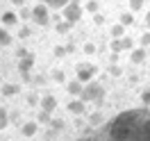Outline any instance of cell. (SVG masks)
Returning <instances> with one entry per match:
<instances>
[{
	"mask_svg": "<svg viewBox=\"0 0 150 141\" xmlns=\"http://www.w3.org/2000/svg\"><path fill=\"white\" fill-rule=\"evenodd\" d=\"M37 132H39V123L28 121V123H23V128H21V137H23V139H32Z\"/></svg>",
	"mask_w": 150,
	"mask_h": 141,
	"instance_id": "8",
	"label": "cell"
},
{
	"mask_svg": "<svg viewBox=\"0 0 150 141\" xmlns=\"http://www.w3.org/2000/svg\"><path fill=\"white\" fill-rule=\"evenodd\" d=\"M77 141H91V139H89V137H82V139H77Z\"/></svg>",
	"mask_w": 150,
	"mask_h": 141,
	"instance_id": "43",
	"label": "cell"
},
{
	"mask_svg": "<svg viewBox=\"0 0 150 141\" xmlns=\"http://www.w3.org/2000/svg\"><path fill=\"white\" fill-rule=\"evenodd\" d=\"M62 14H64V21H68L71 25H75L77 21L82 18V14H84V9H82V5H80V0H71L68 5H66L64 9H62Z\"/></svg>",
	"mask_w": 150,
	"mask_h": 141,
	"instance_id": "2",
	"label": "cell"
},
{
	"mask_svg": "<svg viewBox=\"0 0 150 141\" xmlns=\"http://www.w3.org/2000/svg\"><path fill=\"white\" fill-rule=\"evenodd\" d=\"M75 52V43H68V46H66V55H73Z\"/></svg>",
	"mask_w": 150,
	"mask_h": 141,
	"instance_id": "38",
	"label": "cell"
},
{
	"mask_svg": "<svg viewBox=\"0 0 150 141\" xmlns=\"http://www.w3.org/2000/svg\"><path fill=\"white\" fill-rule=\"evenodd\" d=\"M121 48L123 50H132V48H134V41H132L130 37H121Z\"/></svg>",
	"mask_w": 150,
	"mask_h": 141,
	"instance_id": "23",
	"label": "cell"
},
{
	"mask_svg": "<svg viewBox=\"0 0 150 141\" xmlns=\"http://www.w3.org/2000/svg\"><path fill=\"white\" fill-rule=\"evenodd\" d=\"M50 118H52V114L46 112V109H41L39 116H37V123H39V125H46V123H50Z\"/></svg>",
	"mask_w": 150,
	"mask_h": 141,
	"instance_id": "20",
	"label": "cell"
},
{
	"mask_svg": "<svg viewBox=\"0 0 150 141\" xmlns=\"http://www.w3.org/2000/svg\"><path fill=\"white\" fill-rule=\"evenodd\" d=\"M86 11L98 14V11H100V2H98V0H89V2H86Z\"/></svg>",
	"mask_w": 150,
	"mask_h": 141,
	"instance_id": "21",
	"label": "cell"
},
{
	"mask_svg": "<svg viewBox=\"0 0 150 141\" xmlns=\"http://www.w3.org/2000/svg\"><path fill=\"white\" fill-rule=\"evenodd\" d=\"M55 57H66V46H55Z\"/></svg>",
	"mask_w": 150,
	"mask_h": 141,
	"instance_id": "31",
	"label": "cell"
},
{
	"mask_svg": "<svg viewBox=\"0 0 150 141\" xmlns=\"http://www.w3.org/2000/svg\"><path fill=\"white\" fill-rule=\"evenodd\" d=\"M7 125H9V114H7V109H5V107H0V132L5 130Z\"/></svg>",
	"mask_w": 150,
	"mask_h": 141,
	"instance_id": "19",
	"label": "cell"
},
{
	"mask_svg": "<svg viewBox=\"0 0 150 141\" xmlns=\"http://www.w3.org/2000/svg\"><path fill=\"white\" fill-rule=\"evenodd\" d=\"M18 23V14L14 11H2V28H11Z\"/></svg>",
	"mask_w": 150,
	"mask_h": 141,
	"instance_id": "12",
	"label": "cell"
},
{
	"mask_svg": "<svg viewBox=\"0 0 150 141\" xmlns=\"http://www.w3.org/2000/svg\"><path fill=\"white\" fill-rule=\"evenodd\" d=\"M52 82H57V84H66V73L62 71V68L52 71Z\"/></svg>",
	"mask_w": 150,
	"mask_h": 141,
	"instance_id": "18",
	"label": "cell"
},
{
	"mask_svg": "<svg viewBox=\"0 0 150 141\" xmlns=\"http://www.w3.org/2000/svg\"><path fill=\"white\" fill-rule=\"evenodd\" d=\"M121 37H125V25H121V23L112 25V39H121Z\"/></svg>",
	"mask_w": 150,
	"mask_h": 141,
	"instance_id": "17",
	"label": "cell"
},
{
	"mask_svg": "<svg viewBox=\"0 0 150 141\" xmlns=\"http://www.w3.org/2000/svg\"><path fill=\"white\" fill-rule=\"evenodd\" d=\"M141 48H150V30H146L141 34Z\"/></svg>",
	"mask_w": 150,
	"mask_h": 141,
	"instance_id": "26",
	"label": "cell"
},
{
	"mask_svg": "<svg viewBox=\"0 0 150 141\" xmlns=\"http://www.w3.org/2000/svg\"><path fill=\"white\" fill-rule=\"evenodd\" d=\"M96 73H98V66L96 64H80L77 71H75V77H77L82 84H86V82H91L96 77Z\"/></svg>",
	"mask_w": 150,
	"mask_h": 141,
	"instance_id": "4",
	"label": "cell"
},
{
	"mask_svg": "<svg viewBox=\"0 0 150 141\" xmlns=\"http://www.w3.org/2000/svg\"><path fill=\"white\" fill-rule=\"evenodd\" d=\"M109 75H112V77H121L123 75V71H121V66H116V64H109Z\"/></svg>",
	"mask_w": 150,
	"mask_h": 141,
	"instance_id": "28",
	"label": "cell"
},
{
	"mask_svg": "<svg viewBox=\"0 0 150 141\" xmlns=\"http://www.w3.org/2000/svg\"><path fill=\"white\" fill-rule=\"evenodd\" d=\"M89 123H91V125H100V123H103V114H100V112L89 114Z\"/></svg>",
	"mask_w": 150,
	"mask_h": 141,
	"instance_id": "22",
	"label": "cell"
},
{
	"mask_svg": "<svg viewBox=\"0 0 150 141\" xmlns=\"http://www.w3.org/2000/svg\"><path fill=\"white\" fill-rule=\"evenodd\" d=\"M21 77H23V82H32V75H30V73H21Z\"/></svg>",
	"mask_w": 150,
	"mask_h": 141,
	"instance_id": "39",
	"label": "cell"
},
{
	"mask_svg": "<svg viewBox=\"0 0 150 141\" xmlns=\"http://www.w3.org/2000/svg\"><path fill=\"white\" fill-rule=\"evenodd\" d=\"M80 98L84 100V103H96V105H100L105 100V89L98 82H86L84 89H82V94H80Z\"/></svg>",
	"mask_w": 150,
	"mask_h": 141,
	"instance_id": "1",
	"label": "cell"
},
{
	"mask_svg": "<svg viewBox=\"0 0 150 141\" xmlns=\"http://www.w3.org/2000/svg\"><path fill=\"white\" fill-rule=\"evenodd\" d=\"M18 18H21V21H28V18H32V9H28V7H21V11H18Z\"/></svg>",
	"mask_w": 150,
	"mask_h": 141,
	"instance_id": "25",
	"label": "cell"
},
{
	"mask_svg": "<svg viewBox=\"0 0 150 141\" xmlns=\"http://www.w3.org/2000/svg\"><path fill=\"white\" fill-rule=\"evenodd\" d=\"M71 28H73V25H71V23H68V21H57V25H55V32L57 34H68V32H71Z\"/></svg>",
	"mask_w": 150,
	"mask_h": 141,
	"instance_id": "14",
	"label": "cell"
},
{
	"mask_svg": "<svg viewBox=\"0 0 150 141\" xmlns=\"http://www.w3.org/2000/svg\"><path fill=\"white\" fill-rule=\"evenodd\" d=\"M57 105H59V100H57V96L52 94H46V96H41V100H39V109H46V112H55L57 109Z\"/></svg>",
	"mask_w": 150,
	"mask_h": 141,
	"instance_id": "5",
	"label": "cell"
},
{
	"mask_svg": "<svg viewBox=\"0 0 150 141\" xmlns=\"http://www.w3.org/2000/svg\"><path fill=\"white\" fill-rule=\"evenodd\" d=\"M32 82H34V84H46V77H43V75H34V77H32Z\"/></svg>",
	"mask_w": 150,
	"mask_h": 141,
	"instance_id": "35",
	"label": "cell"
},
{
	"mask_svg": "<svg viewBox=\"0 0 150 141\" xmlns=\"http://www.w3.org/2000/svg\"><path fill=\"white\" fill-rule=\"evenodd\" d=\"M118 23L125 25V28L134 25V11H125V14H121V16H118Z\"/></svg>",
	"mask_w": 150,
	"mask_h": 141,
	"instance_id": "15",
	"label": "cell"
},
{
	"mask_svg": "<svg viewBox=\"0 0 150 141\" xmlns=\"http://www.w3.org/2000/svg\"><path fill=\"white\" fill-rule=\"evenodd\" d=\"M11 5H16V7H23V5H25V0H9Z\"/></svg>",
	"mask_w": 150,
	"mask_h": 141,
	"instance_id": "40",
	"label": "cell"
},
{
	"mask_svg": "<svg viewBox=\"0 0 150 141\" xmlns=\"http://www.w3.org/2000/svg\"><path fill=\"white\" fill-rule=\"evenodd\" d=\"M143 9V0H130V11H139Z\"/></svg>",
	"mask_w": 150,
	"mask_h": 141,
	"instance_id": "29",
	"label": "cell"
},
{
	"mask_svg": "<svg viewBox=\"0 0 150 141\" xmlns=\"http://www.w3.org/2000/svg\"><path fill=\"white\" fill-rule=\"evenodd\" d=\"M66 109L73 114V116H82V114L86 112V103L82 100V98H73L71 103L66 105Z\"/></svg>",
	"mask_w": 150,
	"mask_h": 141,
	"instance_id": "6",
	"label": "cell"
},
{
	"mask_svg": "<svg viewBox=\"0 0 150 141\" xmlns=\"http://www.w3.org/2000/svg\"><path fill=\"white\" fill-rule=\"evenodd\" d=\"M109 50H112V52H123V48H121V39H112V43H109Z\"/></svg>",
	"mask_w": 150,
	"mask_h": 141,
	"instance_id": "24",
	"label": "cell"
},
{
	"mask_svg": "<svg viewBox=\"0 0 150 141\" xmlns=\"http://www.w3.org/2000/svg\"><path fill=\"white\" fill-rule=\"evenodd\" d=\"M11 41H14V37L0 25V46H11Z\"/></svg>",
	"mask_w": 150,
	"mask_h": 141,
	"instance_id": "16",
	"label": "cell"
},
{
	"mask_svg": "<svg viewBox=\"0 0 150 141\" xmlns=\"http://www.w3.org/2000/svg\"><path fill=\"white\" fill-rule=\"evenodd\" d=\"M146 28L150 30V11H148V14H146Z\"/></svg>",
	"mask_w": 150,
	"mask_h": 141,
	"instance_id": "42",
	"label": "cell"
},
{
	"mask_svg": "<svg viewBox=\"0 0 150 141\" xmlns=\"http://www.w3.org/2000/svg\"><path fill=\"white\" fill-rule=\"evenodd\" d=\"M48 125H50L52 130H62V128H64V121H62V118H50Z\"/></svg>",
	"mask_w": 150,
	"mask_h": 141,
	"instance_id": "27",
	"label": "cell"
},
{
	"mask_svg": "<svg viewBox=\"0 0 150 141\" xmlns=\"http://www.w3.org/2000/svg\"><path fill=\"white\" fill-rule=\"evenodd\" d=\"M43 5H48V9H64L71 0H41Z\"/></svg>",
	"mask_w": 150,
	"mask_h": 141,
	"instance_id": "13",
	"label": "cell"
},
{
	"mask_svg": "<svg viewBox=\"0 0 150 141\" xmlns=\"http://www.w3.org/2000/svg\"><path fill=\"white\" fill-rule=\"evenodd\" d=\"M32 21L37 23L39 28H46V25H50V11H48V5L37 2V5L32 7Z\"/></svg>",
	"mask_w": 150,
	"mask_h": 141,
	"instance_id": "3",
	"label": "cell"
},
{
	"mask_svg": "<svg viewBox=\"0 0 150 141\" xmlns=\"http://www.w3.org/2000/svg\"><path fill=\"white\" fill-rule=\"evenodd\" d=\"M93 23H96V25H105V16L100 14V11H98V14H93Z\"/></svg>",
	"mask_w": 150,
	"mask_h": 141,
	"instance_id": "33",
	"label": "cell"
},
{
	"mask_svg": "<svg viewBox=\"0 0 150 141\" xmlns=\"http://www.w3.org/2000/svg\"><path fill=\"white\" fill-rule=\"evenodd\" d=\"M82 89H84V84L75 77V80H71V82H66V91L73 96V98H80V94H82Z\"/></svg>",
	"mask_w": 150,
	"mask_h": 141,
	"instance_id": "10",
	"label": "cell"
},
{
	"mask_svg": "<svg viewBox=\"0 0 150 141\" xmlns=\"http://www.w3.org/2000/svg\"><path fill=\"white\" fill-rule=\"evenodd\" d=\"M141 103H143V105H148V107H150V89L141 91Z\"/></svg>",
	"mask_w": 150,
	"mask_h": 141,
	"instance_id": "30",
	"label": "cell"
},
{
	"mask_svg": "<svg viewBox=\"0 0 150 141\" xmlns=\"http://www.w3.org/2000/svg\"><path fill=\"white\" fill-rule=\"evenodd\" d=\"M148 55H150V52H148Z\"/></svg>",
	"mask_w": 150,
	"mask_h": 141,
	"instance_id": "44",
	"label": "cell"
},
{
	"mask_svg": "<svg viewBox=\"0 0 150 141\" xmlns=\"http://www.w3.org/2000/svg\"><path fill=\"white\" fill-rule=\"evenodd\" d=\"M16 55H18V59H21V57H28V55H30V50H25V48H18V52H16Z\"/></svg>",
	"mask_w": 150,
	"mask_h": 141,
	"instance_id": "37",
	"label": "cell"
},
{
	"mask_svg": "<svg viewBox=\"0 0 150 141\" xmlns=\"http://www.w3.org/2000/svg\"><path fill=\"white\" fill-rule=\"evenodd\" d=\"M16 94H21V84H2L0 86V96L2 98H14Z\"/></svg>",
	"mask_w": 150,
	"mask_h": 141,
	"instance_id": "11",
	"label": "cell"
},
{
	"mask_svg": "<svg viewBox=\"0 0 150 141\" xmlns=\"http://www.w3.org/2000/svg\"><path fill=\"white\" fill-rule=\"evenodd\" d=\"M109 59H112V64H116V62H118V52H112V57H109Z\"/></svg>",
	"mask_w": 150,
	"mask_h": 141,
	"instance_id": "41",
	"label": "cell"
},
{
	"mask_svg": "<svg viewBox=\"0 0 150 141\" xmlns=\"http://www.w3.org/2000/svg\"><path fill=\"white\" fill-rule=\"evenodd\" d=\"M28 103L32 105V107H34V105H39V98H37V96H34V94H32V96H30V98H28Z\"/></svg>",
	"mask_w": 150,
	"mask_h": 141,
	"instance_id": "36",
	"label": "cell"
},
{
	"mask_svg": "<svg viewBox=\"0 0 150 141\" xmlns=\"http://www.w3.org/2000/svg\"><path fill=\"white\" fill-rule=\"evenodd\" d=\"M30 34H32V32H30V28H28V25H23V28L18 30V37H21V39H28Z\"/></svg>",
	"mask_w": 150,
	"mask_h": 141,
	"instance_id": "32",
	"label": "cell"
},
{
	"mask_svg": "<svg viewBox=\"0 0 150 141\" xmlns=\"http://www.w3.org/2000/svg\"><path fill=\"white\" fill-rule=\"evenodd\" d=\"M148 59V48H132L130 50V62L132 64H143Z\"/></svg>",
	"mask_w": 150,
	"mask_h": 141,
	"instance_id": "7",
	"label": "cell"
},
{
	"mask_svg": "<svg viewBox=\"0 0 150 141\" xmlns=\"http://www.w3.org/2000/svg\"><path fill=\"white\" fill-rule=\"evenodd\" d=\"M34 68V55L30 52L28 57H21L18 59V73H32Z\"/></svg>",
	"mask_w": 150,
	"mask_h": 141,
	"instance_id": "9",
	"label": "cell"
},
{
	"mask_svg": "<svg viewBox=\"0 0 150 141\" xmlns=\"http://www.w3.org/2000/svg\"><path fill=\"white\" fill-rule=\"evenodd\" d=\"M96 50H98L96 43H86V46H84V52H86V55H96Z\"/></svg>",
	"mask_w": 150,
	"mask_h": 141,
	"instance_id": "34",
	"label": "cell"
}]
</instances>
